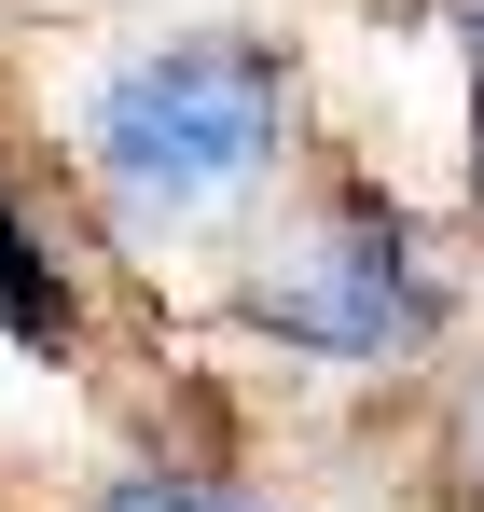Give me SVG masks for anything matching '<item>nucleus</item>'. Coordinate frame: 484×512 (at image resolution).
Returning <instances> with one entry per match:
<instances>
[{"instance_id":"nucleus-1","label":"nucleus","mask_w":484,"mask_h":512,"mask_svg":"<svg viewBox=\"0 0 484 512\" xmlns=\"http://www.w3.org/2000/svg\"><path fill=\"white\" fill-rule=\"evenodd\" d=\"M291 125H305L291 56L249 28H194V42L125 56L83 97V180L125 236H194L291 167Z\"/></svg>"},{"instance_id":"nucleus-2","label":"nucleus","mask_w":484,"mask_h":512,"mask_svg":"<svg viewBox=\"0 0 484 512\" xmlns=\"http://www.w3.org/2000/svg\"><path fill=\"white\" fill-rule=\"evenodd\" d=\"M236 319L277 333L291 360H332V374H402L415 346L443 333V263H429L402 194L332 180L319 208L236 277Z\"/></svg>"},{"instance_id":"nucleus-3","label":"nucleus","mask_w":484,"mask_h":512,"mask_svg":"<svg viewBox=\"0 0 484 512\" xmlns=\"http://www.w3.org/2000/svg\"><path fill=\"white\" fill-rule=\"evenodd\" d=\"M0 333L28 360H70L83 346V291H70V263L42 250V222L14 208V180H0Z\"/></svg>"},{"instance_id":"nucleus-4","label":"nucleus","mask_w":484,"mask_h":512,"mask_svg":"<svg viewBox=\"0 0 484 512\" xmlns=\"http://www.w3.org/2000/svg\"><path fill=\"white\" fill-rule=\"evenodd\" d=\"M83 512H277V499H249V485H208V471H111Z\"/></svg>"},{"instance_id":"nucleus-5","label":"nucleus","mask_w":484,"mask_h":512,"mask_svg":"<svg viewBox=\"0 0 484 512\" xmlns=\"http://www.w3.org/2000/svg\"><path fill=\"white\" fill-rule=\"evenodd\" d=\"M443 499L484 512V360L457 374V402H443Z\"/></svg>"}]
</instances>
